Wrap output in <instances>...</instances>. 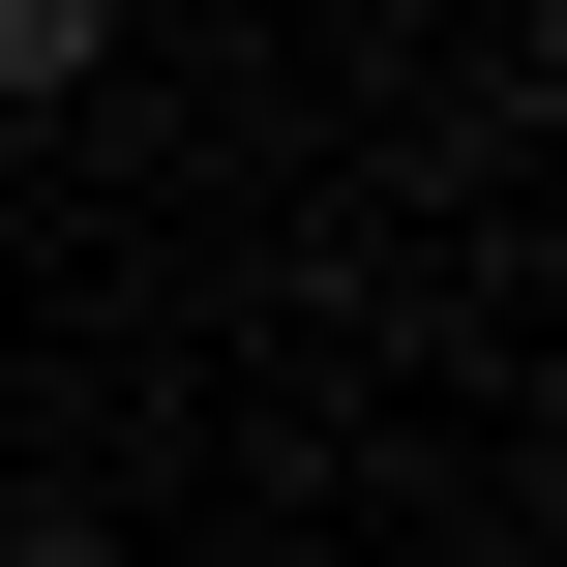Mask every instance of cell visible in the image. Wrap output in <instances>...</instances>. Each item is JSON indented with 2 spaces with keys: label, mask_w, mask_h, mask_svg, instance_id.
Wrapping results in <instances>:
<instances>
[{
  "label": "cell",
  "mask_w": 567,
  "mask_h": 567,
  "mask_svg": "<svg viewBox=\"0 0 567 567\" xmlns=\"http://www.w3.org/2000/svg\"><path fill=\"white\" fill-rule=\"evenodd\" d=\"M120 90V0H0V120H90Z\"/></svg>",
  "instance_id": "cell-1"
},
{
  "label": "cell",
  "mask_w": 567,
  "mask_h": 567,
  "mask_svg": "<svg viewBox=\"0 0 567 567\" xmlns=\"http://www.w3.org/2000/svg\"><path fill=\"white\" fill-rule=\"evenodd\" d=\"M0 567H120V538H90V508H0Z\"/></svg>",
  "instance_id": "cell-2"
},
{
  "label": "cell",
  "mask_w": 567,
  "mask_h": 567,
  "mask_svg": "<svg viewBox=\"0 0 567 567\" xmlns=\"http://www.w3.org/2000/svg\"><path fill=\"white\" fill-rule=\"evenodd\" d=\"M508 60H538V90H567V0H508Z\"/></svg>",
  "instance_id": "cell-3"
}]
</instances>
